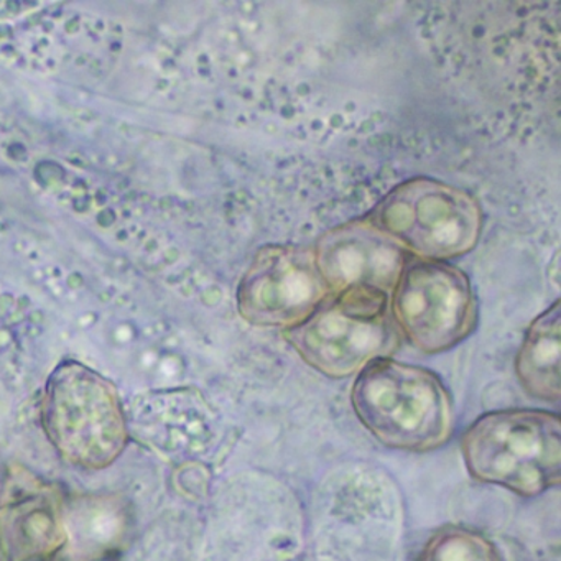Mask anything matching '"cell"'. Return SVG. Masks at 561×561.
I'll use <instances>...</instances> for the list:
<instances>
[{"mask_svg":"<svg viewBox=\"0 0 561 561\" xmlns=\"http://www.w3.org/2000/svg\"><path fill=\"white\" fill-rule=\"evenodd\" d=\"M360 425L397 451L430 453L451 439L455 403L432 370L382 357L367 364L351 387Z\"/></svg>","mask_w":561,"mask_h":561,"instance_id":"obj_1","label":"cell"},{"mask_svg":"<svg viewBox=\"0 0 561 561\" xmlns=\"http://www.w3.org/2000/svg\"><path fill=\"white\" fill-rule=\"evenodd\" d=\"M461 455L476 481L522 497L543 494L560 484V416L531 409L484 413L462 433Z\"/></svg>","mask_w":561,"mask_h":561,"instance_id":"obj_2","label":"cell"},{"mask_svg":"<svg viewBox=\"0 0 561 561\" xmlns=\"http://www.w3.org/2000/svg\"><path fill=\"white\" fill-rule=\"evenodd\" d=\"M284 340L311 369L346 379L367 364L392 356L400 334L390 317L389 297L354 290L328 295L313 313L284 330Z\"/></svg>","mask_w":561,"mask_h":561,"instance_id":"obj_3","label":"cell"},{"mask_svg":"<svg viewBox=\"0 0 561 561\" xmlns=\"http://www.w3.org/2000/svg\"><path fill=\"white\" fill-rule=\"evenodd\" d=\"M41 415L48 442L78 468H107L129 442V423L116 389L83 367L65 366L51 376Z\"/></svg>","mask_w":561,"mask_h":561,"instance_id":"obj_4","label":"cell"},{"mask_svg":"<svg viewBox=\"0 0 561 561\" xmlns=\"http://www.w3.org/2000/svg\"><path fill=\"white\" fill-rule=\"evenodd\" d=\"M367 221L409 254L446 262L478 244L482 213L471 193L433 179H412L390 190Z\"/></svg>","mask_w":561,"mask_h":561,"instance_id":"obj_5","label":"cell"},{"mask_svg":"<svg viewBox=\"0 0 561 561\" xmlns=\"http://www.w3.org/2000/svg\"><path fill=\"white\" fill-rule=\"evenodd\" d=\"M389 311L399 334L425 354L453 350L478 324L471 282L448 262L410 259L390 294Z\"/></svg>","mask_w":561,"mask_h":561,"instance_id":"obj_6","label":"cell"},{"mask_svg":"<svg viewBox=\"0 0 561 561\" xmlns=\"http://www.w3.org/2000/svg\"><path fill=\"white\" fill-rule=\"evenodd\" d=\"M328 295L313 251L264 245L239 284L238 310L254 327L288 330L313 313Z\"/></svg>","mask_w":561,"mask_h":561,"instance_id":"obj_7","label":"cell"},{"mask_svg":"<svg viewBox=\"0 0 561 561\" xmlns=\"http://www.w3.org/2000/svg\"><path fill=\"white\" fill-rule=\"evenodd\" d=\"M68 547L64 492L38 476L14 469L0 495V561H61Z\"/></svg>","mask_w":561,"mask_h":561,"instance_id":"obj_8","label":"cell"},{"mask_svg":"<svg viewBox=\"0 0 561 561\" xmlns=\"http://www.w3.org/2000/svg\"><path fill=\"white\" fill-rule=\"evenodd\" d=\"M318 272L330 295L370 291L390 297L412 254L367 219L324 232L313 249Z\"/></svg>","mask_w":561,"mask_h":561,"instance_id":"obj_9","label":"cell"},{"mask_svg":"<svg viewBox=\"0 0 561 561\" xmlns=\"http://www.w3.org/2000/svg\"><path fill=\"white\" fill-rule=\"evenodd\" d=\"M560 334L561 311L557 300L531 321L515 357V374L522 389L543 402H558L561 396Z\"/></svg>","mask_w":561,"mask_h":561,"instance_id":"obj_10","label":"cell"},{"mask_svg":"<svg viewBox=\"0 0 561 561\" xmlns=\"http://www.w3.org/2000/svg\"><path fill=\"white\" fill-rule=\"evenodd\" d=\"M416 561H501L494 545L471 530L448 528L426 543Z\"/></svg>","mask_w":561,"mask_h":561,"instance_id":"obj_11","label":"cell"}]
</instances>
